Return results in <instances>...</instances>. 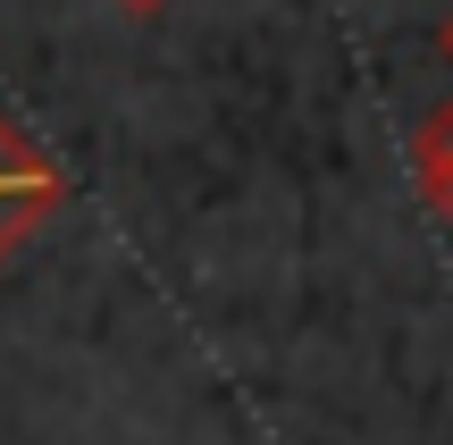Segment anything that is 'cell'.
<instances>
[{"instance_id": "obj_1", "label": "cell", "mask_w": 453, "mask_h": 445, "mask_svg": "<svg viewBox=\"0 0 453 445\" xmlns=\"http://www.w3.org/2000/svg\"><path fill=\"white\" fill-rule=\"evenodd\" d=\"M59 194H67L59 160H50L42 143H26V134L0 118V261H9L50 211H59Z\"/></svg>"}, {"instance_id": "obj_2", "label": "cell", "mask_w": 453, "mask_h": 445, "mask_svg": "<svg viewBox=\"0 0 453 445\" xmlns=\"http://www.w3.org/2000/svg\"><path fill=\"white\" fill-rule=\"evenodd\" d=\"M411 168H420V194L453 219V101L420 118V134H411Z\"/></svg>"}, {"instance_id": "obj_3", "label": "cell", "mask_w": 453, "mask_h": 445, "mask_svg": "<svg viewBox=\"0 0 453 445\" xmlns=\"http://www.w3.org/2000/svg\"><path fill=\"white\" fill-rule=\"evenodd\" d=\"M118 9H127V17H160L168 0H118Z\"/></svg>"}, {"instance_id": "obj_4", "label": "cell", "mask_w": 453, "mask_h": 445, "mask_svg": "<svg viewBox=\"0 0 453 445\" xmlns=\"http://www.w3.org/2000/svg\"><path fill=\"white\" fill-rule=\"evenodd\" d=\"M437 42H445V59H453V17H445V34H437Z\"/></svg>"}]
</instances>
